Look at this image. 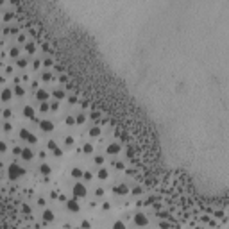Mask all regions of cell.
Instances as JSON below:
<instances>
[{
  "label": "cell",
  "mask_w": 229,
  "mask_h": 229,
  "mask_svg": "<svg viewBox=\"0 0 229 229\" xmlns=\"http://www.w3.org/2000/svg\"><path fill=\"white\" fill-rule=\"evenodd\" d=\"M133 222H134L138 227H143V226H147V222H149V220H147V215H145V213L138 211V213L133 217Z\"/></svg>",
  "instance_id": "1"
},
{
  "label": "cell",
  "mask_w": 229,
  "mask_h": 229,
  "mask_svg": "<svg viewBox=\"0 0 229 229\" xmlns=\"http://www.w3.org/2000/svg\"><path fill=\"white\" fill-rule=\"evenodd\" d=\"M66 208L70 209L72 213H79V211H81V204H79L77 197H73V199H68V200H66Z\"/></svg>",
  "instance_id": "2"
},
{
  "label": "cell",
  "mask_w": 229,
  "mask_h": 229,
  "mask_svg": "<svg viewBox=\"0 0 229 229\" xmlns=\"http://www.w3.org/2000/svg\"><path fill=\"white\" fill-rule=\"evenodd\" d=\"M86 193H88V190H86L84 185L77 183V185L73 186V197H77V199H82V197H86Z\"/></svg>",
  "instance_id": "3"
},
{
  "label": "cell",
  "mask_w": 229,
  "mask_h": 229,
  "mask_svg": "<svg viewBox=\"0 0 229 229\" xmlns=\"http://www.w3.org/2000/svg\"><path fill=\"white\" fill-rule=\"evenodd\" d=\"M40 127H41V131L49 133V131H52V129H54V122L49 120V118H43V120L40 122Z\"/></svg>",
  "instance_id": "4"
},
{
  "label": "cell",
  "mask_w": 229,
  "mask_h": 229,
  "mask_svg": "<svg viewBox=\"0 0 229 229\" xmlns=\"http://www.w3.org/2000/svg\"><path fill=\"white\" fill-rule=\"evenodd\" d=\"M54 218H56V217H54V211H52V209H45V211H43V220L45 222H52Z\"/></svg>",
  "instance_id": "5"
},
{
  "label": "cell",
  "mask_w": 229,
  "mask_h": 229,
  "mask_svg": "<svg viewBox=\"0 0 229 229\" xmlns=\"http://www.w3.org/2000/svg\"><path fill=\"white\" fill-rule=\"evenodd\" d=\"M118 152H120V145H118V143L107 145V154H118Z\"/></svg>",
  "instance_id": "6"
},
{
  "label": "cell",
  "mask_w": 229,
  "mask_h": 229,
  "mask_svg": "<svg viewBox=\"0 0 229 229\" xmlns=\"http://www.w3.org/2000/svg\"><path fill=\"white\" fill-rule=\"evenodd\" d=\"M21 159H25V161L32 159V150H30V149H23V152H21Z\"/></svg>",
  "instance_id": "7"
},
{
  "label": "cell",
  "mask_w": 229,
  "mask_h": 229,
  "mask_svg": "<svg viewBox=\"0 0 229 229\" xmlns=\"http://www.w3.org/2000/svg\"><path fill=\"white\" fill-rule=\"evenodd\" d=\"M113 229H127V226H125V222H122V220H115Z\"/></svg>",
  "instance_id": "8"
},
{
  "label": "cell",
  "mask_w": 229,
  "mask_h": 229,
  "mask_svg": "<svg viewBox=\"0 0 229 229\" xmlns=\"http://www.w3.org/2000/svg\"><path fill=\"white\" fill-rule=\"evenodd\" d=\"M40 170H41V174H50V172H52V168H50V165L43 163V165H41V168H40Z\"/></svg>",
  "instance_id": "9"
},
{
  "label": "cell",
  "mask_w": 229,
  "mask_h": 229,
  "mask_svg": "<svg viewBox=\"0 0 229 229\" xmlns=\"http://www.w3.org/2000/svg\"><path fill=\"white\" fill-rule=\"evenodd\" d=\"M109 177V172L106 170V168H102V170L99 172V179H107Z\"/></svg>",
  "instance_id": "10"
},
{
  "label": "cell",
  "mask_w": 229,
  "mask_h": 229,
  "mask_svg": "<svg viewBox=\"0 0 229 229\" xmlns=\"http://www.w3.org/2000/svg\"><path fill=\"white\" fill-rule=\"evenodd\" d=\"M84 152L86 154H91L93 152V143H84Z\"/></svg>",
  "instance_id": "11"
},
{
  "label": "cell",
  "mask_w": 229,
  "mask_h": 229,
  "mask_svg": "<svg viewBox=\"0 0 229 229\" xmlns=\"http://www.w3.org/2000/svg\"><path fill=\"white\" fill-rule=\"evenodd\" d=\"M100 134V129L99 127H91L90 129V136H99Z\"/></svg>",
  "instance_id": "12"
},
{
  "label": "cell",
  "mask_w": 229,
  "mask_h": 229,
  "mask_svg": "<svg viewBox=\"0 0 229 229\" xmlns=\"http://www.w3.org/2000/svg\"><path fill=\"white\" fill-rule=\"evenodd\" d=\"M84 120H86V115L81 113V115L77 116V124H84Z\"/></svg>",
  "instance_id": "13"
},
{
  "label": "cell",
  "mask_w": 229,
  "mask_h": 229,
  "mask_svg": "<svg viewBox=\"0 0 229 229\" xmlns=\"http://www.w3.org/2000/svg\"><path fill=\"white\" fill-rule=\"evenodd\" d=\"M84 179H86V181H91L93 174H91V172H84Z\"/></svg>",
  "instance_id": "14"
},
{
  "label": "cell",
  "mask_w": 229,
  "mask_h": 229,
  "mask_svg": "<svg viewBox=\"0 0 229 229\" xmlns=\"http://www.w3.org/2000/svg\"><path fill=\"white\" fill-rule=\"evenodd\" d=\"M75 229H82V227H75Z\"/></svg>",
  "instance_id": "15"
}]
</instances>
